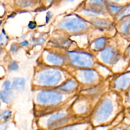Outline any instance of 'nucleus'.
<instances>
[{
	"label": "nucleus",
	"mask_w": 130,
	"mask_h": 130,
	"mask_svg": "<svg viewBox=\"0 0 130 130\" xmlns=\"http://www.w3.org/2000/svg\"><path fill=\"white\" fill-rule=\"evenodd\" d=\"M113 105L111 101L108 99L102 100L93 112V121L96 123L105 121L111 115Z\"/></svg>",
	"instance_id": "4"
},
{
	"label": "nucleus",
	"mask_w": 130,
	"mask_h": 130,
	"mask_svg": "<svg viewBox=\"0 0 130 130\" xmlns=\"http://www.w3.org/2000/svg\"><path fill=\"white\" fill-rule=\"evenodd\" d=\"M118 52L117 50L109 46L101 50L100 57L102 61L106 64H112L116 61L118 58Z\"/></svg>",
	"instance_id": "8"
},
{
	"label": "nucleus",
	"mask_w": 130,
	"mask_h": 130,
	"mask_svg": "<svg viewBox=\"0 0 130 130\" xmlns=\"http://www.w3.org/2000/svg\"><path fill=\"white\" fill-rule=\"evenodd\" d=\"M120 33L124 37H130V16L119 21Z\"/></svg>",
	"instance_id": "11"
},
{
	"label": "nucleus",
	"mask_w": 130,
	"mask_h": 130,
	"mask_svg": "<svg viewBox=\"0 0 130 130\" xmlns=\"http://www.w3.org/2000/svg\"><path fill=\"white\" fill-rule=\"evenodd\" d=\"M129 79L124 76H122L118 78L115 81V87L117 88H122L126 86Z\"/></svg>",
	"instance_id": "19"
},
{
	"label": "nucleus",
	"mask_w": 130,
	"mask_h": 130,
	"mask_svg": "<svg viewBox=\"0 0 130 130\" xmlns=\"http://www.w3.org/2000/svg\"><path fill=\"white\" fill-rule=\"evenodd\" d=\"M80 128H81V125L77 124L64 126V127H61L54 130H80Z\"/></svg>",
	"instance_id": "22"
},
{
	"label": "nucleus",
	"mask_w": 130,
	"mask_h": 130,
	"mask_svg": "<svg viewBox=\"0 0 130 130\" xmlns=\"http://www.w3.org/2000/svg\"><path fill=\"white\" fill-rule=\"evenodd\" d=\"M37 102L45 106H54L63 100L62 92L53 90H44L39 92L36 97Z\"/></svg>",
	"instance_id": "3"
},
{
	"label": "nucleus",
	"mask_w": 130,
	"mask_h": 130,
	"mask_svg": "<svg viewBox=\"0 0 130 130\" xmlns=\"http://www.w3.org/2000/svg\"><path fill=\"white\" fill-rule=\"evenodd\" d=\"M91 22L93 25L100 27H104V28H108L111 25V23L106 19H101V18H94L91 19Z\"/></svg>",
	"instance_id": "16"
},
{
	"label": "nucleus",
	"mask_w": 130,
	"mask_h": 130,
	"mask_svg": "<svg viewBox=\"0 0 130 130\" xmlns=\"http://www.w3.org/2000/svg\"><path fill=\"white\" fill-rule=\"evenodd\" d=\"M125 5H116V4H109L108 5V7L110 12L115 16L122 9V8L124 7Z\"/></svg>",
	"instance_id": "18"
},
{
	"label": "nucleus",
	"mask_w": 130,
	"mask_h": 130,
	"mask_svg": "<svg viewBox=\"0 0 130 130\" xmlns=\"http://www.w3.org/2000/svg\"><path fill=\"white\" fill-rule=\"evenodd\" d=\"M68 1H71V2H72V1H74V0H68Z\"/></svg>",
	"instance_id": "33"
},
{
	"label": "nucleus",
	"mask_w": 130,
	"mask_h": 130,
	"mask_svg": "<svg viewBox=\"0 0 130 130\" xmlns=\"http://www.w3.org/2000/svg\"><path fill=\"white\" fill-rule=\"evenodd\" d=\"M28 44H29L28 42L27 41H26V40L24 41H23V42H22L20 43V45L22 46V47H26V46H28Z\"/></svg>",
	"instance_id": "29"
},
{
	"label": "nucleus",
	"mask_w": 130,
	"mask_h": 130,
	"mask_svg": "<svg viewBox=\"0 0 130 130\" xmlns=\"http://www.w3.org/2000/svg\"><path fill=\"white\" fill-rule=\"evenodd\" d=\"M110 2H112L113 4H116L117 3H118L119 1L121 0H108Z\"/></svg>",
	"instance_id": "31"
},
{
	"label": "nucleus",
	"mask_w": 130,
	"mask_h": 130,
	"mask_svg": "<svg viewBox=\"0 0 130 130\" xmlns=\"http://www.w3.org/2000/svg\"><path fill=\"white\" fill-rule=\"evenodd\" d=\"M100 91V87L98 86L92 87L86 90L85 94L89 96H95V94H98Z\"/></svg>",
	"instance_id": "21"
},
{
	"label": "nucleus",
	"mask_w": 130,
	"mask_h": 130,
	"mask_svg": "<svg viewBox=\"0 0 130 130\" xmlns=\"http://www.w3.org/2000/svg\"><path fill=\"white\" fill-rule=\"evenodd\" d=\"M89 104L84 100H81L77 102L74 105V109L78 114H84L89 109Z\"/></svg>",
	"instance_id": "13"
},
{
	"label": "nucleus",
	"mask_w": 130,
	"mask_h": 130,
	"mask_svg": "<svg viewBox=\"0 0 130 130\" xmlns=\"http://www.w3.org/2000/svg\"><path fill=\"white\" fill-rule=\"evenodd\" d=\"M12 83L9 80H6L3 84V88L4 90H10L12 89Z\"/></svg>",
	"instance_id": "25"
},
{
	"label": "nucleus",
	"mask_w": 130,
	"mask_h": 130,
	"mask_svg": "<svg viewBox=\"0 0 130 130\" xmlns=\"http://www.w3.org/2000/svg\"><path fill=\"white\" fill-rule=\"evenodd\" d=\"M69 120V116L63 113H58L51 116L46 122L48 129H55L66 125Z\"/></svg>",
	"instance_id": "7"
},
{
	"label": "nucleus",
	"mask_w": 130,
	"mask_h": 130,
	"mask_svg": "<svg viewBox=\"0 0 130 130\" xmlns=\"http://www.w3.org/2000/svg\"><path fill=\"white\" fill-rule=\"evenodd\" d=\"M129 114H130V112H129Z\"/></svg>",
	"instance_id": "34"
},
{
	"label": "nucleus",
	"mask_w": 130,
	"mask_h": 130,
	"mask_svg": "<svg viewBox=\"0 0 130 130\" xmlns=\"http://www.w3.org/2000/svg\"><path fill=\"white\" fill-rule=\"evenodd\" d=\"M126 53H127V55L130 56V45L127 47V49L126 50Z\"/></svg>",
	"instance_id": "30"
},
{
	"label": "nucleus",
	"mask_w": 130,
	"mask_h": 130,
	"mask_svg": "<svg viewBox=\"0 0 130 130\" xmlns=\"http://www.w3.org/2000/svg\"><path fill=\"white\" fill-rule=\"evenodd\" d=\"M53 0H48V2L49 3H51Z\"/></svg>",
	"instance_id": "32"
},
{
	"label": "nucleus",
	"mask_w": 130,
	"mask_h": 130,
	"mask_svg": "<svg viewBox=\"0 0 130 130\" xmlns=\"http://www.w3.org/2000/svg\"><path fill=\"white\" fill-rule=\"evenodd\" d=\"M67 55L69 63L74 67L86 69L91 68L93 66V57L88 53L72 51L68 52Z\"/></svg>",
	"instance_id": "2"
},
{
	"label": "nucleus",
	"mask_w": 130,
	"mask_h": 130,
	"mask_svg": "<svg viewBox=\"0 0 130 130\" xmlns=\"http://www.w3.org/2000/svg\"><path fill=\"white\" fill-rule=\"evenodd\" d=\"M77 87L78 83L76 81L72 79H68L59 85L56 88V89L62 93H69L74 91L77 88Z\"/></svg>",
	"instance_id": "9"
},
{
	"label": "nucleus",
	"mask_w": 130,
	"mask_h": 130,
	"mask_svg": "<svg viewBox=\"0 0 130 130\" xmlns=\"http://www.w3.org/2000/svg\"><path fill=\"white\" fill-rule=\"evenodd\" d=\"M78 80L83 83L92 84L95 83L99 78L96 71L91 68L80 69L76 75Z\"/></svg>",
	"instance_id": "6"
},
{
	"label": "nucleus",
	"mask_w": 130,
	"mask_h": 130,
	"mask_svg": "<svg viewBox=\"0 0 130 130\" xmlns=\"http://www.w3.org/2000/svg\"><path fill=\"white\" fill-rule=\"evenodd\" d=\"M19 49V46L17 44L13 43L11 45L10 47V51L12 52H16Z\"/></svg>",
	"instance_id": "26"
},
{
	"label": "nucleus",
	"mask_w": 130,
	"mask_h": 130,
	"mask_svg": "<svg viewBox=\"0 0 130 130\" xmlns=\"http://www.w3.org/2000/svg\"><path fill=\"white\" fill-rule=\"evenodd\" d=\"M25 80L22 77L15 78L12 83V89L17 92L22 91L25 88Z\"/></svg>",
	"instance_id": "12"
},
{
	"label": "nucleus",
	"mask_w": 130,
	"mask_h": 130,
	"mask_svg": "<svg viewBox=\"0 0 130 130\" xmlns=\"http://www.w3.org/2000/svg\"><path fill=\"white\" fill-rule=\"evenodd\" d=\"M129 16H130V3L125 4L119 13L115 16L116 19L118 21Z\"/></svg>",
	"instance_id": "15"
},
{
	"label": "nucleus",
	"mask_w": 130,
	"mask_h": 130,
	"mask_svg": "<svg viewBox=\"0 0 130 130\" xmlns=\"http://www.w3.org/2000/svg\"><path fill=\"white\" fill-rule=\"evenodd\" d=\"M87 26V24L84 20L78 18H68L62 20L58 24L60 28L71 31L85 30Z\"/></svg>",
	"instance_id": "5"
},
{
	"label": "nucleus",
	"mask_w": 130,
	"mask_h": 130,
	"mask_svg": "<svg viewBox=\"0 0 130 130\" xmlns=\"http://www.w3.org/2000/svg\"><path fill=\"white\" fill-rule=\"evenodd\" d=\"M12 117V112L10 110H5L1 113V118L3 122H7Z\"/></svg>",
	"instance_id": "20"
},
{
	"label": "nucleus",
	"mask_w": 130,
	"mask_h": 130,
	"mask_svg": "<svg viewBox=\"0 0 130 130\" xmlns=\"http://www.w3.org/2000/svg\"><path fill=\"white\" fill-rule=\"evenodd\" d=\"M19 68L18 63L15 60L12 61L10 63V64L8 66V70L9 72L15 71H17Z\"/></svg>",
	"instance_id": "23"
},
{
	"label": "nucleus",
	"mask_w": 130,
	"mask_h": 130,
	"mask_svg": "<svg viewBox=\"0 0 130 130\" xmlns=\"http://www.w3.org/2000/svg\"><path fill=\"white\" fill-rule=\"evenodd\" d=\"M89 2H91L93 5H95V6L98 8L100 7L101 8L103 9L106 7V4L104 0H89Z\"/></svg>",
	"instance_id": "24"
},
{
	"label": "nucleus",
	"mask_w": 130,
	"mask_h": 130,
	"mask_svg": "<svg viewBox=\"0 0 130 130\" xmlns=\"http://www.w3.org/2000/svg\"><path fill=\"white\" fill-rule=\"evenodd\" d=\"M46 60L49 64L58 67L61 66L64 62V59L61 55L53 52H49L47 54Z\"/></svg>",
	"instance_id": "10"
},
{
	"label": "nucleus",
	"mask_w": 130,
	"mask_h": 130,
	"mask_svg": "<svg viewBox=\"0 0 130 130\" xmlns=\"http://www.w3.org/2000/svg\"><path fill=\"white\" fill-rule=\"evenodd\" d=\"M52 14L51 13V12H49L47 13V15H46V21H47V22H48V21H49L50 18L52 17Z\"/></svg>",
	"instance_id": "28"
},
{
	"label": "nucleus",
	"mask_w": 130,
	"mask_h": 130,
	"mask_svg": "<svg viewBox=\"0 0 130 130\" xmlns=\"http://www.w3.org/2000/svg\"><path fill=\"white\" fill-rule=\"evenodd\" d=\"M28 27L30 29H33L37 27V23L35 21H30L28 24Z\"/></svg>",
	"instance_id": "27"
},
{
	"label": "nucleus",
	"mask_w": 130,
	"mask_h": 130,
	"mask_svg": "<svg viewBox=\"0 0 130 130\" xmlns=\"http://www.w3.org/2000/svg\"><path fill=\"white\" fill-rule=\"evenodd\" d=\"M0 98L3 103L9 104L13 101L14 93L11 90H5L3 89L0 92Z\"/></svg>",
	"instance_id": "14"
},
{
	"label": "nucleus",
	"mask_w": 130,
	"mask_h": 130,
	"mask_svg": "<svg viewBox=\"0 0 130 130\" xmlns=\"http://www.w3.org/2000/svg\"><path fill=\"white\" fill-rule=\"evenodd\" d=\"M107 39L105 37H101L96 39L93 43V47L96 50L104 49L107 44Z\"/></svg>",
	"instance_id": "17"
},
{
	"label": "nucleus",
	"mask_w": 130,
	"mask_h": 130,
	"mask_svg": "<svg viewBox=\"0 0 130 130\" xmlns=\"http://www.w3.org/2000/svg\"><path fill=\"white\" fill-rule=\"evenodd\" d=\"M62 77L61 72L58 69L48 67L37 71L35 79L37 84L51 87L60 85Z\"/></svg>",
	"instance_id": "1"
}]
</instances>
